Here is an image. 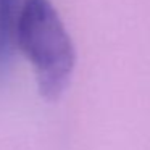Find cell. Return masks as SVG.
Returning <instances> with one entry per match:
<instances>
[{"instance_id": "7a4b0ae2", "label": "cell", "mask_w": 150, "mask_h": 150, "mask_svg": "<svg viewBox=\"0 0 150 150\" xmlns=\"http://www.w3.org/2000/svg\"><path fill=\"white\" fill-rule=\"evenodd\" d=\"M20 0H0V73L7 69L15 47V26L20 13Z\"/></svg>"}, {"instance_id": "6da1fadb", "label": "cell", "mask_w": 150, "mask_h": 150, "mask_svg": "<svg viewBox=\"0 0 150 150\" xmlns=\"http://www.w3.org/2000/svg\"><path fill=\"white\" fill-rule=\"evenodd\" d=\"M15 45L26 55L39 92L57 100L69 86L76 65L73 40L50 0H23L15 26Z\"/></svg>"}]
</instances>
